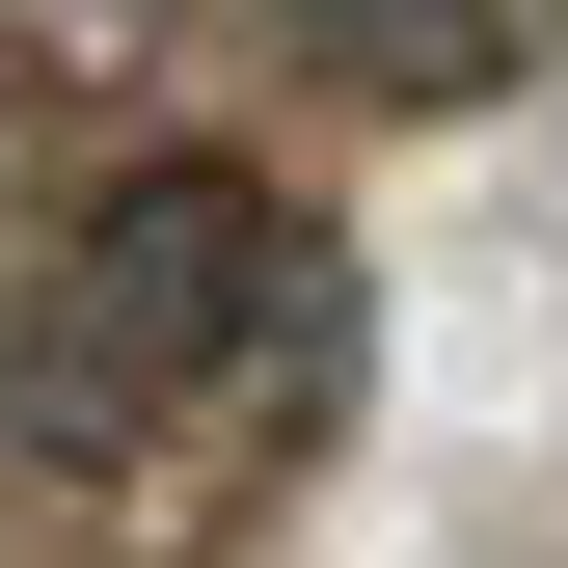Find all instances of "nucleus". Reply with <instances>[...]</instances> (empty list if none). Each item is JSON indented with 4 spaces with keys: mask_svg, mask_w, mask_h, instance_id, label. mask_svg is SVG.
Masks as SVG:
<instances>
[{
    "mask_svg": "<svg viewBox=\"0 0 568 568\" xmlns=\"http://www.w3.org/2000/svg\"><path fill=\"white\" fill-rule=\"evenodd\" d=\"M271 298H298V217H271L244 163H135L82 244H54V325H28V434L109 460L163 434L190 379H271Z\"/></svg>",
    "mask_w": 568,
    "mask_h": 568,
    "instance_id": "obj_1",
    "label": "nucleus"
},
{
    "mask_svg": "<svg viewBox=\"0 0 568 568\" xmlns=\"http://www.w3.org/2000/svg\"><path fill=\"white\" fill-rule=\"evenodd\" d=\"M271 28H325L352 82H406V109H434V82H487V0H271Z\"/></svg>",
    "mask_w": 568,
    "mask_h": 568,
    "instance_id": "obj_2",
    "label": "nucleus"
}]
</instances>
